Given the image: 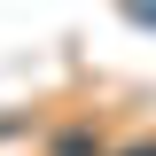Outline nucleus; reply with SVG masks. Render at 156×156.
Returning <instances> with one entry per match:
<instances>
[{"label":"nucleus","instance_id":"obj_1","mask_svg":"<svg viewBox=\"0 0 156 156\" xmlns=\"http://www.w3.org/2000/svg\"><path fill=\"white\" fill-rule=\"evenodd\" d=\"M47 156H109V117H94V109L62 117L55 140H47Z\"/></svg>","mask_w":156,"mask_h":156},{"label":"nucleus","instance_id":"obj_2","mask_svg":"<svg viewBox=\"0 0 156 156\" xmlns=\"http://www.w3.org/2000/svg\"><path fill=\"white\" fill-rule=\"evenodd\" d=\"M117 156H156V140H133V148H117Z\"/></svg>","mask_w":156,"mask_h":156}]
</instances>
